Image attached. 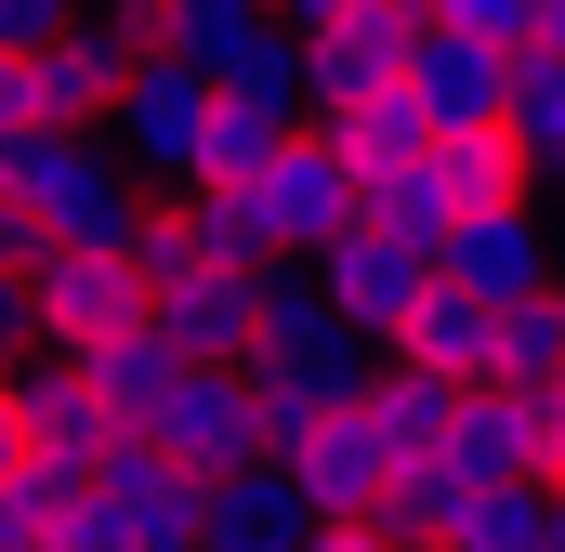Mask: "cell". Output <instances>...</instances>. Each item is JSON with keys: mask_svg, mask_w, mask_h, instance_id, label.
<instances>
[{"mask_svg": "<svg viewBox=\"0 0 565 552\" xmlns=\"http://www.w3.org/2000/svg\"><path fill=\"white\" fill-rule=\"evenodd\" d=\"M0 355H40V264H0Z\"/></svg>", "mask_w": 565, "mask_h": 552, "instance_id": "cell-26", "label": "cell"}, {"mask_svg": "<svg viewBox=\"0 0 565 552\" xmlns=\"http://www.w3.org/2000/svg\"><path fill=\"white\" fill-rule=\"evenodd\" d=\"M422 13H434V0H355V13L302 26L316 106H342V93H382V79H408V40H422Z\"/></svg>", "mask_w": 565, "mask_h": 552, "instance_id": "cell-11", "label": "cell"}, {"mask_svg": "<svg viewBox=\"0 0 565 552\" xmlns=\"http://www.w3.org/2000/svg\"><path fill=\"white\" fill-rule=\"evenodd\" d=\"M0 184L53 224V251H66V237H132L145 224V171L119 158V132H53V119H40V132L0 158Z\"/></svg>", "mask_w": 565, "mask_h": 552, "instance_id": "cell-1", "label": "cell"}, {"mask_svg": "<svg viewBox=\"0 0 565 552\" xmlns=\"http://www.w3.org/2000/svg\"><path fill=\"white\" fill-rule=\"evenodd\" d=\"M132 251H145V276H158V289H171V276H198V264H211V224H198V184H184V198H145Z\"/></svg>", "mask_w": 565, "mask_h": 552, "instance_id": "cell-23", "label": "cell"}, {"mask_svg": "<svg viewBox=\"0 0 565 552\" xmlns=\"http://www.w3.org/2000/svg\"><path fill=\"white\" fill-rule=\"evenodd\" d=\"M277 13L289 26H329V13H355V0H277Z\"/></svg>", "mask_w": 565, "mask_h": 552, "instance_id": "cell-27", "label": "cell"}, {"mask_svg": "<svg viewBox=\"0 0 565 552\" xmlns=\"http://www.w3.org/2000/svg\"><path fill=\"white\" fill-rule=\"evenodd\" d=\"M250 211L277 224V251H329V237L369 211V171H355V158L329 145V119H316V132H289L277 158L250 171Z\"/></svg>", "mask_w": 565, "mask_h": 552, "instance_id": "cell-4", "label": "cell"}, {"mask_svg": "<svg viewBox=\"0 0 565 552\" xmlns=\"http://www.w3.org/2000/svg\"><path fill=\"white\" fill-rule=\"evenodd\" d=\"M526 460L540 487H565V382H526Z\"/></svg>", "mask_w": 565, "mask_h": 552, "instance_id": "cell-25", "label": "cell"}, {"mask_svg": "<svg viewBox=\"0 0 565 552\" xmlns=\"http://www.w3.org/2000/svg\"><path fill=\"white\" fill-rule=\"evenodd\" d=\"M513 119L540 132V158H553V184H565V40H526L513 53Z\"/></svg>", "mask_w": 565, "mask_h": 552, "instance_id": "cell-22", "label": "cell"}, {"mask_svg": "<svg viewBox=\"0 0 565 552\" xmlns=\"http://www.w3.org/2000/svg\"><path fill=\"white\" fill-rule=\"evenodd\" d=\"M184 369H198V355H184L171 329H132V342H93V395H106V408L132 421V434H158V421H171V395H184Z\"/></svg>", "mask_w": 565, "mask_h": 552, "instance_id": "cell-16", "label": "cell"}, {"mask_svg": "<svg viewBox=\"0 0 565 552\" xmlns=\"http://www.w3.org/2000/svg\"><path fill=\"white\" fill-rule=\"evenodd\" d=\"M316 276H329V302H342V316H355V329H369V342L395 355V342H408V316H422V289H434V251L382 237V224L355 211V224H342V237L316 251Z\"/></svg>", "mask_w": 565, "mask_h": 552, "instance_id": "cell-6", "label": "cell"}, {"mask_svg": "<svg viewBox=\"0 0 565 552\" xmlns=\"http://www.w3.org/2000/svg\"><path fill=\"white\" fill-rule=\"evenodd\" d=\"M132 66H145L132 26L93 0L66 40H40V119H53V132H106V119H119V93H132Z\"/></svg>", "mask_w": 565, "mask_h": 552, "instance_id": "cell-7", "label": "cell"}, {"mask_svg": "<svg viewBox=\"0 0 565 552\" xmlns=\"http://www.w3.org/2000/svg\"><path fill=\"white\" fill-rule=\"evenodd\" d=\"M264 276L277 264H198V276H171V289H158V329H171L198 369H250V355H264Z\"/></svg>", "mask_w": 565, "mask_h": 552, "instance_id": "cell-8", "label": "cell"}, {"mask_svg": "<svg viewBox=\"0 0 565 552\" xmlns=\"http://www.w3.org/2000/svg\"><path fill=\"white\" fill-rule=\"evenodd\" d=\"M289 474L316 487V513H395V487H408V460H395V434L369 395H342V408H316L289 434Z\"/></svg>", "mask_w": 565, "mask_h": 552, "instance_id": "cell-5", "label": "cell"}, {"mask_svg": "<svg viewBox=\"0 0 565 552\" xmlns=\"http://www.w3.org/2000/svg\"><path fill=\"white\" fill-rule=\"evenodd\" d=\"M408 93H422L434 119H513V40H487V26H460V13H422Z\"/></svg>", "mask_w": 565, "mask_h": 552, "instance_id": "cell-10", "label": "cell"}, {"mask_svg": "<svg viewBox=\"0 0 565 552\" xmlns=\"http://www.w3.org/2000/svg\"><path fill=\"white\" fill-rule=\"evenodd\" d=\"M198 474H224V460H264L277 447V382L264 369H184V395H171V421H158Z\"/></svg>", "mask_w": 565, "mask_h": 552, "instance_id": "cell-9", "label": "cell"}, {"mask_svg": "<svg viewBox=\"0 0 565 552\" xmlns=\"http://www.w3.org/2000/svg\"><path fill=\"white\" fill-rule=\"evenodd\" d=\"M211 93H224V79H211L198 53H145V66H132V93H119V119H106V132H119V158H132L145 184H198Z\"/></svg>", "mask_w": 565, "mask_h": 552, "instance_id": "cell-3", "label": "cell"}, {"mask_svg": "<svg viewBox=\"0 0 565 552\" xmlns=\"http://www.w3.org/2000/svg\"><path fill=\"white\" fill-rule=\"evenodd\" d=\"M369 224L447 264V237H460V184H447V158H395V171H369Z\"/></svg>", "mask_w": 565, "mask_h": 552, "instance_id": "cell-17", "label": "cell"}, {"mask_svg": "<svg viewBox=\"0 0 565 552\" xmlns=\"http://www.w3.org/2000/svg\"><path fill=\"white\" fill-rule=\"evenodd\" d=\"M540 40H565V0H553V26H540Z\"/></svg>", "mask_w": 565, "mask_h": 552, "instance_id": "cell-29", "label": "cell"}, {"mask_svg": "<svg viewBox=\"0 0 565 552\" xmlns=\"http://www.w3.org/2000/svg\"><path fill=\"white\" fill-rule=\"evenodd\" d=\"M289 132H302L289 106H264V93H237V79H224V93H211V145H198V184H250Z\"/></svg>", "mask_w": 565, "mask_h": 552, "instance_id": "cell-19", "label": "cell"}, {"mask_svg": "<svg viewBox=\"0 0 565 552\" xmlns=\"http://www.w3.org/2000/svg\"><path fill=\"white\" fill-rule=\"evenodd\" d=\"M316 119H329V145H342L355 171H395V158H434V132H447V119H434V106L408 93V79H382V93H342V106H316Z\"/></svg>", "mask_w": 565, "mask_h": 552, "instance_id": "cell-15", "label": "cell"}, {"mask_svg": "<svg viewBox=\"0 0 565 552\" xmlns=\"http://www.w3.org/2000/svg\"><path fill=\"white\" fill-rule=\"evenodd\" d=\"M553 552H565V487H553Z\"/></svg>", "mask_w": 565, "mask_h": 552, "instance_id": "cell-28", "label": "cell"}, {"mask_svg": "<svg viewBox=\"0 0 565 552\" xmlns=\"http://www.w3.org/2000/svg\"><path fill=\"white\" fill-rule=\"evenodd\" d=\"M447 276H473L487 302L565 289V251H553V224H540V198H526V211H460V237H447Z\"/></svg>", "mask_w": 565, "mask_h": 552, "instance_id": "cell-12", "label": "cell"}, {"mask_svg": "<svg viewBox=\"0 0 565 552\" xmlns=\"http://www.w3.org/2000/svg\"><path fill=\"white\" fill-rule=\"evenodd\" d=\"M395 355L487 382V369H500V302H487L473 276H447V264H434V289H422V316H408V342H395Z\"/></svg>", "mask_w": 565, "mask_h": 552, "instance_id": "cell-14", "label": "cell"}, {"mask_svg": "<svg viewBox=\"0 0 565 552\" xmlns=\"http://www.w3.org/2000/svg\"><path fill=\"white\" fill-rule=\"evenodd\" d=\"M434 158H447L460 211H526V198L553 184V158H540V132H526V119H447V132H434Z\"/></svg>", "mask_w": 565, "mask_h": 552, "instance_id": "cell-13", "label": "cell"}, {"mask_svg": "<svg viewBox=\"0 0 565 552\" xmlns=\"http://www.w3.org/2000/svg\"><path fill=\"white\" fill-rule=\"evenodd\" d=\"M132 329H158V276H145L132 237H66L40 264V342L93 355V342H132Z\"/></svg>", "mask_w": 565, "mask_h": 552, "instance_id": "cell-2", "label": "cell"}, {"mask_svg": "<svg viewBox=\"0 0 565 552\" xmlns=\"http://www.w3.org/2000/svg\"><path fill=\"white\" fill-rule=\"evenodd\" d=\"M26 132H40V53H13V40H0V158H13Z\"/></svg>", "mask_w": 565, "mask_h": 552, "instance_id": "cell-24", "label": "cell"}, {"mask_svg": "<svg viewBox=\"0 0 565 552\" xmlns=\"http://www.w3.org/2000/svg\"><path fill=\"white\" fill-rule=\"evenodd\" d=\"M487 382H565V289L500 302V369H487Z\"/></svg>", "mask_w": 565, "mask_h": 552, "instance_id": "cell-21", "label": "cell"}, {"mask_svg": "<svg viewBox=\"0 0 565 552\" xmlns=\"http://www.w3.org/2000/svg\"><path fill=\"white\" fill-rule=\"evenodd\" d=\"M473 487H526L540 460H526V382H473V408H460V447H447Z\"/></svg>", "mask_w": 565, "mask_h": 552, "instance_id": "cell-18", "label": "cell"}, {"mask_svg": "<svg viewBox=\"0 0 565 552\" xmlns=\"http://www.w3.org/2000/svg\"><path fill=\"white\" fill-rule=\"evenodd\" d=\"M460 552H553V487L526 474V487H487V500H460Z\"/></svg>", "mask_w": 565, "mask_h": 552, "instance_id": "cell-20", "label": "cell"}]
</instances>
